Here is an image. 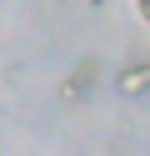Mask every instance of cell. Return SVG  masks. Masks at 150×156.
<instances>
[{"label":"cell","instance_id":"6da1fadb","mask_svg":"<svg viewBox=\"0 0 150 156\" xmlns=\"http://www.w3.org/2000/svg\"><path fill=\"white\" fill-rule=\"evenodd\" d=\"M115 91L130 96V101L150 91V55H145V61H125V66H120V71H115Z\"/></svg>","mask_w":150,"mask_h":156},{"label":"cell","instance_id":"7a4b0ae2","mask_svg":"<svg viewBox=\"0 0 150 156\" xmlns=\"http://www.w3.org/2000/svg\"><path fill=\"white\" fill-rule=\"evenodd\" d=\"M95 81H100V61H80L75 71L60 81V96H65V101H80V96H90Z\"/></svg>","mask_w":150,"mask_h":156},{"label":"cell","instance_id":"3957f363","mask_svg":"<svg viewBox=\"0 0 150 156\" xmlns=\"http://www.w3.org/2000/svg\"><path fill=\"white\" fill-rule=\"evenodd\" d=\"M135 10H140V20L150 25V0H135Z\"/></svg>","mask_w":150,"mask_h":156},{"label":"cell","instance_id":"277c9868","mask_svg":"<svg viewBox=\"0 0 150 156\" xmlns=\"http://www.w3.org/2000/svg\"><path fill=\"white\" fill-rule=\"evenodd\" d=\"M90 5H105V0H90Z\"/></svg>","mask_w":150,"mask_h":156}]
</instances>
